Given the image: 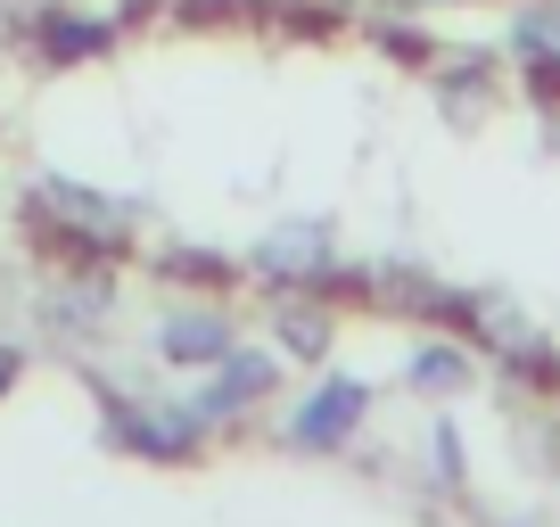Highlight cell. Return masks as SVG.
<instances>
[{"mask_svg": "<svg viewBox=\"0 0 560 527\" xmlns=\"http://www.w3.org/2000/svg\"><path fill=\"white\" fill-rule=\"evenodd\" d=\"M25 207H34L42 239L58 256H74V272H107L124 256V239H132V207L107 190H83V181H34Z\"/></svg>", "mask_w": 560, "mask_h": 527, "instance_id": "obj_1", "label": "cell"}, {"mask_svg": "<svg viewBox=\"0 0 560 527\" xmlns=\"http://www.w3.org/2000/svg\"><path fill=\"white\" fill-rule=\"evenodd\" d=\"M387 9H412V17H429V9H470V0H387Z\"/></svg>", "mask_w": 560, "mask_h": 527, "instance_id": "obj_14", "label": "cell"}, {"mask_svg": "<svg viewBox=\"0 0 560 527\" xmlns=\"http://www.w3.org/2000/svg\"><path fill=\"white\" fill-rule=\"evenodd\" d=\"M198 437H207V421L190 412V396H132V405H116V445L140 461H190Z\"/></svg>", "mask_w": 560, "mask_h": 527, "instance_id": "obj_4", "label": "cell"}, {"mask_svg": "<svg viewBox=\"0 0 560 527\" xmlns=\"http://www.w3.org/2000/svg\"><path fill=\"white\" fill-rule=\"evenodd\" d=\"M272 347L289 354V363H322V354L338 347V314L314 289H289V297L272 305Z\"/></svg>", "mask_w": 560, "mask_h": 527, "instance_id": "obj_7", "label": "cell"}, {"mask_svg": "<svg viewBox=\"0 0 560 527\" xmlns=\"http://www.w3.org/2000/svg\"><path fill=\"white\" fill-rule=\"evenodd\" d=\"M231 347H240V314L214 305V297L165 305V314H158V363H174V371H214Z\"/></svg>", "mask_w": 560, "mask_h": 527, "instance_id": "obj_6", "label": "cell"}, {"mask_svg": "<svg viewBox=\"0 0 560 527\" xmlns=\"http://www.w3.org/2000/svg\"><path fill=\"white\" fill-rule=\"evenodd\" d=\"M371 412V387L354 379V371H330V379H314L298 396V412H289V445H305V454H338V445L363 429Z\"/></svg>", "mask_w": 560, "mask_h": 527, "instance_id": "obj_5", "label": "cell"}, {"mask_svg": "<svg viewBox=\"0 0 560 527\" xmlns=\"http://www.w3.org/2000/svg\"><path fill=\"white\" fill-rule=\"evenodd\" d=\"M429 454H438V487H470V470H462V437H454V421H438Z\"/></svg>", "mask_w": 560, "mask_h": 527, "instance_id": "obj_11", "label": "cell"}, {"mask_svg": "<svg viewBox=\"0 0 560 527\" xmlns=\"http://www.w3.org/2000/svg\"><path fill=\"white\" fill-rule=\"evenodd\" d=\"M412 387L420 396H470L478 387V354L462 347V338H429V347L412 354Z\"/></svg>", "mask_w": 560, "mask_h": 527, "instance_id": "obj_9", "label": "cell"}, {"mask_svg": "<svg viewBox=\"0 0 560 527\" xmlns=\"http://www.w3.org/2000/svg\"><path fill=\"white\" fill-rule=\"evenodd\" d=\"M240 272H247V281H264L272 297H289V289H330V281H338L330 223H314V214H289V223H272L256 247H247Z\"/></svg>", "mask_w": 560, "mask_h": 527, "instance_id": "obj_2", "label": "cell"}, {"mask_svg": "<svg viewBox=\"0 0 560 527\" xmlns=\"http://www.w3.org/2000/svg\"><path fill=\"white\" fill-rule=\"evenodd\" d=\"M511 58L536 91H560V9L552 0H527L520 17H511Z\"/></svg>", "mask_w": 560, "mask_h": 527, "instance_id": "obj_8", "label": "cell"}, {"mask_svg": "<svg viewBox=\"0 0 560 527\" xmlns=\"http://www.w3.org/2000/svg\"><path fill=\"white\" fill-rule=\"evenodd\" d=\"M107 42H116V25H91V17H42V50H50V67H83V58H100Z\"/></svg>", "mask_w": 560, "mask_h": 527, "instance_id": "obj_10", "label": "cell"}, {"mask_svg": "<svg viewBox=\"0 0 560 527\" xmlns=\"http://www.w3.org/2000/svg\"><path fill=\"white\" fill-rule=\"evenodd\" d=\"M18 379H25V354H18V347H0V396H9Z\"/></svg>", "mask_w": 560, "mask_h": 527, "instance_id": "obj_13", "label": "cell"}, {"mask_svg": "<svg viewBox=\"0 0 560 527\" xmlns=\"http://www.w3.org/2000/svg\"><path fill=\"white\" fill-rule=\"evenodd\" d=\"M174 281H223V256H207V247H174Z\"/></svg>", "mask_w": 560, "mask_h": 527, "instance_id": "obj_12", "label": "cell"}, {"mask_svg": "<svg viewBox=\"0 0 560 527\" xmlns=\"http://www.w3.org/2000/svg\"><path fill=\"white\" fill-rule=\"evenodd\" d=\"M272 387H280V347H231L223 363L207 371V387L190 396V412L207 429H231V421H247Z\"/></svg>", "mask_w": 560, "mask_h": 527, "instance_id": "obj_3", "label": "cell"}]
</instances>
